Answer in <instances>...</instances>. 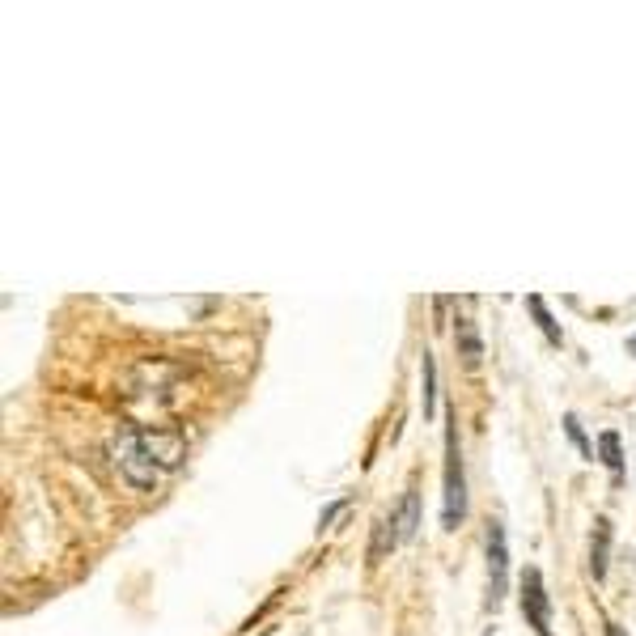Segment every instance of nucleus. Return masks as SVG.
I'll return each instance as SVG.
<instances>
[{
  "label": "nucleus",
  "mask_w": 636,
  "mask_h": 636,
  "mask_svg": "<svg viewBox=\"0 0 636 636\" xmlns=\"http://www.w3.org/2000/svg\"><path fill=\"white\" fill-rule=\"evenodd\" d=\"M136 441L145 446V454L157 463V471H179L187 458V437L179 429H149V424H136Z\"/></svg>",
  "instance_id": "39448f33"
},
{
  "label": "nucleus",
  "mask_w": 636,
  "mask_h": 636,
  "mask_svg": "<svg viewBox=\"0 0 636 636\" xmlns=\"http://www.w3.org/2000/svg\"><path fill=\"white\" fill-rule=\"evenodd\" d=\"M628 352H632V357H636V335H632V340H628Z\"/></svg>",
  "instance_id": "2eb2a0df"
},
{
  "label": "nucleus",
  "mask_w": 636,
  "mask_h": 636,
  "mask_svg": "<svg viewBox=\"0 0 636 636\" xmlns=\"http://www.w3.org/2000/svg\"><path fill=\"white\" fill-rule=\"evenodd\" d=\"M420 408H424V420H433V412H437V357L429 348L420 352Z\"/></svg>",
  "instance_id": "1a4fd4ad"
},
{
  "label": "nucleus",
  "mask_w": 636,
  "mask_h": 636,
  "mask_svg": "<svg viewBox=\"0 0 636 636\" xmlns=\"http://www.w3.org/2000/svg\"><path fill=\"white\" fill-rule=\"evenodd\" d=\"M454 344H458V357H463L467 369H480L484 361V340H480V323L471 314H458L454 318Z\"/></svg>",
  "instance_id": "423d86ee"
},
{
  "label": "nucleus",
  "mask_w": 636,
  "mask_h": 636,
  "mask_svg": "<svg viewBox=\"0 0 636 636\" xmlns=\"http://www.w3.org/2000/svg\"><path fill=\"white\" fill-rule=\"evenodd\" d=\"M526 310L535 314V323H539V331H543V340L552 344V348H560V344H564V331H560V323L552 318V310H547V302H543L539 293H530V297H526Z\"/></svg>",
  "instance_id": "9b49d317"
},
{
  "label": "nucleus",
  "mask_w": 636,
  "mask_h": 636,
  "mask_svg": "<svg viewBox=\"0 0 636 636\" xmlns=\"http://www.w3.org/2000/svg\"><path fill=\"white\" fill-rule=\"evenodd\" d=\"M598 463L611 471V480H615V484L624 480V446H620V433H615V429H603V433H598Z\"/></svg>",
  "instance_id": "9d476101"
},
{
  "label": "nucleus",
  "mask_w": 636,
  "mask_h": 636,
  "mask_svg": "<svg viewBox=\"0 0 636 636\" xmlns=\"http://www.w3.org/2000/svg\"><path fill=\"white\" fill-rule=\"evenodd\" d=\"M603 632H607V636H628V628H620L615 620H603Z\"/></svg>",
  "instance_id": "4468645a"
},
{
  "label": "nucleus",
  "mask_w": 636,
  "mask_h": 636,
  "mask_svg": "<svg viewBox=\"0 0 636 636\" xmlns=\"http://www.w3.org/2000/svg\"><path fill=\"white\" fill-rule=\"evenodd\" d=\"M484 556H488L484 607L488 611H501L505 594H509V543H505V526L497 518H488V526H484Z\"/></svg>",
  "instance_id": "f03ea898"
},
{
  "label": "nucleus",
  "mask_w": 636,
  "mask_h": 636,
  "mask_svg": "<svg viewBox=\"0 0 636 636\" xmlns=\"http://www.w3.org/2000/svg\"><path fill=\"white\" fill-rule=\"evenodd\" d=\"M518 607H522V620L535 636H556L552 628V594L543 586V573L530 564L522 569V594H518Z\"/></svg>",
  "instance_id": "20e7f679"
},
{
  "label": "nucleus",
  "mask_w": 636,
  "mask_h": 636,
  "mask_svg": "<svg viewBox=\"0 0 636 636\" xmlns=\"http://www.w3.org/2000/svg\"><path fill=\"white\" fill-rule=\"evenodd\" d=\"M467 518V471L458 450V412L446 408V467H441V526L458 530Z\"/></svg>",
  "instance_id": "f257e3e1"
},
{
  "label": "nucleus",
  "mask_w": 636,
  "mask_h": 636,
  "mask_svg": "<svg viewBox=\"0 0 636 636\" xmlns=\"http://www.w3.org/2000/svg\"><path fill=\"white\" fill-rule=\"evenodd\" d=\"M115 467H119V475L128 480L136 492H153L157 488V480H162V471H157V463L145 454V446L136 441V433L132 429H123L119 437H115Z\"/></svg>",
  "instance_id": "7ed1b4c3"
},
{
  "label": "nucleus",
  "mask_w": 636,
  "mask_h": 636,
  "mask_svg": "<svg viewBox=\"0 0 636 636\" xmlns=\"http://www.w3.org/2000/svg\"><path fill=\"white\" fill-rule=\"evenodd\" d=\"M344 509H348V497H340V501H331L327 509H323V514H318V530H327L335 518H340L344 514Z\"/></svg>",
  "instance_id": "ddd939ff"
},
{
  "label": "nucleus",
  "mask_w": 636,
  "mask_h": 636,
  "mask_svg": "<svg viewBox=\"0 0 636 636\" xmlns=\"http://www.w3.org/2000/svg\"><path fill=\"white\" fill-rule=\"evenodd\" d=\"M395 522H399V539L403 543L416 539V530H420V488H416V480L403 488V497L395 505Z\"/></svg>",
  "instance_id": "6e6552de"
},
{
  "label": "nucleus",
  "mask_w": 636,
  "mask_h": 636,
  "mask_svg": "<svg viewBox=\"0 0 636 636\" xmlns=\"http://www.w3.org/2000/svg\"><path fill=\"white\" fill-rule=\"evenodd\" d=\"M611 518L607 514H598L594 518V535H590V573H594V581H603L607 577V556H611Z\"/></svg>",
  "instance_id": "0eeeda50"
},
{
  "label": "nucleus",
  "mask_w": 636,
  "mask_h": 636,
  "mask_svg": "<svg viewBox=\"0 0 636 636\" xmlns=\"http://www.w3.org/2000/svg\"><path fill=\"white\" fill-rule=\"evenodd\" d=\"M263 636H272V628H268V632H263Z\"/></svg>",
  "instance_id": "dca6fc26"
},
{
  "label": "nucleus",
  "mask_w": 636,
  "mask_h": 636,
  "mask_svg": "<svg viewBox=\"0 0 636 636\" xmlns=\"http://www.w3.org/2000/svg\"><path fill=\"white\" fill-rule=\"evenodd\" d=\"M564 433H569V441H573V446H577V454L581 458H586V463H594V458H598V450H594V441L586 437V429H581V420L569 412V416H564Z\"/></svg>",
  "instance_id": "f8f14e48"
}]
</instances>
